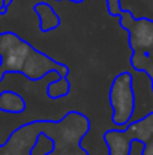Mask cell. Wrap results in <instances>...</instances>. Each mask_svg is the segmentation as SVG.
<instances>
[{
	"instance_id": "7c38bea8",
	"label": "cell",
	"mask_w": 153,
	"mask_h": 155,
	"mask_svg": "<svg viewBox=\"0 0 153 155\" xmlns=\"http://www.w3.org/2000/svg\"><path fill=\"white\" fill-rule=\"evenodd\" d=\"M57 2H63V0H57ZM71 2H74V3H83L84 0H71Z\"/></svg>"
},
{
	"instance_id": "ba28073f",
	"label": "cell",
	"mask_w": 153,
	"mask_h": 155,
	"mask_svg": "<svg viewBox=\"0 0 153 155\" xmlns=\"http://www.w3.org/2000/svg\"><path fill=\"white\" fill-rule=\"evenodd\" d=\"M146 154V143L141 140L134 139L131 142V148H129V155H144Z\"/></svg>"
},
{
	"instance_id": "6da1fadb",
	"label": "cell",
	"mask_w": 153,
	"mask_h": 155,
	"mask_svg": "<svg viewBox=\"0 0 153 155\" xmlns=\"http://www.w3.org/2000/svg\"><path fill=\"white\" fill-rule=\"evenodd\" d=\"M0 56L3 59L0 68L5 74H23L30 81H39L53 71H57L60 78L69 75V68L65 63L38 51L14 32L0 33Z\"/></svg>"
},
{
	"instance_id": "7a4b0ae2",
	"label": "cell",
	"mask_w": 153,
	"mask_h": 155,
	"mask_svg": "<svg viewBox=\"0 0 153 155\" xmlns=\"http://www.w3.org/2000/svg\"><path fill=\"white\" fill-rule=\"evenodd\" d=\"M110 105H111V120L117 130H126L135 111V92L134 78L131 71H123L117 74L110 87Z\"/></svg>"
},
{
	"instance_id": "8fae6325",
	"label": "cell",
	"mask_w": 153,
	"mask_h": 155,
	"mask_svg": "<svg viewBox=\"0 0 153 155\" xmlns=\"http://www.w3.org/2000/svg\"><path fill=\"white\" fill-rule=\"evenodd\" d=\"M5 75H6V74H5V72L2 71V68H0V83L3 81V78H5Z\"/></svg>"
},
{
	"instance_id": "5b68a950",
	"label": "cell",
	"mask_w": 153,
	"mask_h": 155,
	"mask_svg": "<svg viewBox=\"0 0 153 155\" xmlns=\"http://www.w3.org/2000/svg\"><path fill=\"white\" fill-rule=\"evenodd\" d=\"M26 100L14 91H2L0 92V111L9 114H21L26 111Z\"/></svg>"
},
{
	"instance_id": "4fadbf2b",
	"label": "cell",
	"mask_w": 153,
	"mask_h": 155,
	"mask_svg": "<svg viewBox=\"0 0 153 155\" xmlns=\"http://www.w3.org/2000/svg\"><path fill=\"white\" fill-rule=\"evenodd\" d=\"M2 63H3V59H2V56H0V66H2Z\"/></svg>"
},
{
	"instance_id": "30bf717a",
	"label": "cell",
	"mask_w": 153,
	"mask_h": 155,
	"mask_svg": "<svg viewBox=\"0 0 153 155\" xmlns=\"http://www.w3.org/2000/svg\"><path fill=\"white\" fill-rule=\"evenodd\" d=\"M8 9H9V8H6V6L0 5V15H5V14L8 12Z\"/></svg>"
},
{
	"instance_id": "8992f818",
	"label": "cell",
	"mask_w": 153,
	"mask_h": 155,
	"mask_svg": "<svg viewBox=\"0 0 153 155\" xmlns=\"http://www.w3.org/2000/svg\"><path fill=\"white\" fill-rule=\"evenodd\" d=\"M71 92V81L69 78H57L47 84V97L50 100H60L68 97Z\"/></svg>"
},
{
	"instance_id": "277c9868",
	"label": "cell",
	"mask_w": 153,
	"mask_h": 155,
	"mask_svg": "<svg viewBox=\"0 0 153 155\" xmlns=\"http://www.w3.org/2000/svg\"><path fill=\"white\" fill-rule=\"evenodd\" d=\"M33 11L39 18V30L42 33H48L51 30H56V29L60 27L62 20L50 3L39 2L33 6Z\"/></svg>"
},
{
	"instance_id": "9c48e42d",
	"label": "cell",
	"mask_w": 153,
	"mask_h": 155,
	"mask_svg": "<svg viewBox=\"0 0 153 155\" xmlns=\"http://www.w3.org/2000/svg\"><path fill=\"white\" fill-rule=\"evenodd\" d=\"M12 2H14V0H2V5L6 6V8H9V6L12 5Z\"/></svg>"
},
{
	"instance_id": "3957f363",
	"label": "cell",
	"mask_w": 153,
	"mask_h": 155,
	"mask_svg": "<svg viewBox=\"0 0 153 155\" xmlns=\"http://www.w3.org/2000/svg\"><path fill=\"white\" fill-rule=\"evenodd\" d=\"M110 149V155H129L131 142L137 139V134L132 127H128L126 130H110L102 137Z\"/></svg>"
},
{
	"instance_id": "52a82bcc",
	"label": "cell",
	"mask_w": 153,
	"mask_h": 155,
	"mask_svg": "<svg viewBox=\"0 0 153 155\" xmlns=\"http://www.w3.org/2000/svg\"><path fill=\"white\" fill-rule=\"evenodd\" d=\"M107 2V9H108V14L111 17H120V14L123 12V8L120 5L122 0H105Z\"/></svg>"
}]
</instances>
